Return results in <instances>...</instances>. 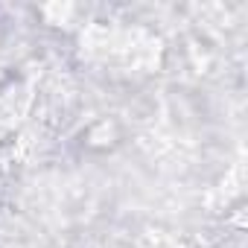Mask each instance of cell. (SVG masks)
<instances>
[]
</instances>
